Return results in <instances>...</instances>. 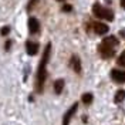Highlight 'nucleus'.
I'll list each match as a JSON object with an SVG mask.
<instances>
[{"label": "nucleus", "instance_id": "f257e3e1", "mask_svg": "<svg viewBox=\"0 0 125 125\" xmlns=\"http://www.w3.org/2000/svg\"><path fill=\"white\" fill-rule=\"evenodd\" d=\"M50 44L46 47V51H44V55H43V60L40 62V68L39 73H37V91H41L43 88V84H44V80H46V65L48 62V55H50Z\"/></svg>", "mask_w": 125, "mask_h": 125}, {"label": "nucleus", "instance_id": "f03ea898", "mask_svg": "<svg viewBox=\"0 0 125 125\" xmlns=\"http://www.w3.org/2000/svg\"><path fill=\"white\" fill-rule=\"evenodd\" d=\"M93 13L97 16V17H100V19H105V20H112V19H114L112 11H111L109 9L102 7L101 4H98V3L93 6Z\"/></svg>", "mask_w": 125, "mask_h": 125}, {"label": "nucleus", "instance_id": "7ed1b4c3", "mask_svg": "<svg viewBox=\"0 0 125 125\" xmlns=\"http://www.w3.org/2000/svg\"><path fill=\"white\" fill-rule=\"evenodd\" d=\"M78 108V105H77V102L75 104H73V107H71L67 112H65V115H64V118H62V125H68L70 124V121H71V118H73V115L75 114V111H77Z\"/></svg>", "mask_w": 125, "mask_h": 125}, {"label": "nucleus", "instance_id": "20e7f679", "mask_svg": "<svg viewBox=\"0 0 125 125\" xmlns=\"http://www.w3.org/2000/svg\"><path fill=\"white\" fill-rule=\"evenodd\" d=\"M111 77L115 83H125V71L124 70H112Z\"/></svg>", "mask_w": 125, "mask_h": 125}, {"label": "nucleus", "instance_id": "39448f33", "mask_svg": "<svg viewBox=\"0 0 125 125\" xmlns=\"http://www.w3.org/2000/svg\"><path fill=\"white\" fill-rule=\"evenodd\" d=\"M29 30H30V33H39L40 30V23L37 19H34V17H31L30 20H29Z\"/></svg>", "mask_w": 125, "mask_h": 125}, {"label": "nucleus", "instance_id": "423d86ee", "mask_svg": "<svg viewBox=\"0 0 125 125\" xmlns=\"http://www.w3.org/2000/svg\"><path fill=\"white\" fill-rule=\"evenodd\" d=\"M26 50H27V54H30V55L37 54V51H39V44H37V43H33V41H27Z\"/></svg>", "mask_w": 125, "mask_h": 125}, {"label": "nucleus", "instance_id": "0eeeda50", "mask_svg": "<svg viewBox=\"0 0 125 125\" xmlns=\"http://www.w3.org/2000/svg\"><path fill=\"white\" fill-rule=\"evenodd\" d=\"M94 31H95L97 34H100V36L107 34V33H108V26H107V24H102V23H95L94 24Z\"/></svg>", "mask_w": 125, "mask_h": 125}, {"label": "nucleus", "instance_id": "6e6552de", "mask_svg": "<svg viewBox=\"0 0 125 125\" xmlns=\"http://www.w3.org/2000/svg\"><path fill=\"white\" fill-rule=\"evenodd\" d=\"M71 67L74 68L75 73H81V61H80V58L75 57V55L71 58Z\"/></svg>", "mask_w": 125, "mask_h": 125}, {"label": "nucleus", "instance_id": "1a4fd4ad", "mask_svg": "<svg viewBox=\"0 0 125 125\" xmlns=\"http://www.w3.org/2000/svg\"><path fill=\"white\" fill-rule=\"evenodd\" d=\"M62 88H64V80H57L54 81V93L55 94H60L62 91Z\"/></svg>", "mask_w": 125, "mask_h": 125}, {"label": "nucleus", "instance_id": "9d476101", "mask_svg": "<svg viewBox=\"0 0 125 125\" xmlns=\"http://www.w3.org/2000/svg\"><path fill=\"white\" fill-rule=\"evenodd\" d=\"M81 100H83L84 104H91V102H93V94L91 93H85L83 97H81Z\"/></svg>", "mask_w": 125, "mask_h": 125}, {"label": "nucleus", "instance_id": "9b49d317", "mask_svg": "<svg viewBox=\"0 0 125 125\" xmlns=\"http://www.w3.org/2000/svg\"><path fill=\"white\" fill-rule=\"evenodd\" d=\"M124 98H125V91H124V90L117 91V95H115V102H121Z\"/></svg>", "mask_w": 125, "mask_h": 125}, {"label": "nucleus", "instance_id": "f8f14e48", "mask_svg": "<svg viewBox=\"0 0 125 125\" xmlns=\"http://www.w3.org/2000/svg\"><path fill=\"white\" fill-rule=\"evenodd\" d=\"M118 64H119V65H122V67H125V51H122V53H121V55H119V57H118Z\"/></svg>", "mask_w": 125, "mask_h": 125}, {"label": "nucleus", "instance_id": "ddd939ff", "mask_svg": "<svg viewBox=\"0 0 125 125\" xmlns=\"http://www.w3.org/2000/svg\"><path fill=\"white\" fill-rule=\"evenodd\" d=\"M9 31H10V29H9V27H3V29L0 30V33H1V36H7Z\"/></svg>", "mask_w": 125, "mask_h": 125}, {"label": "nucleus", "instance_id": "4468645a", "mask_svg": "<svg viewBox=\"0 0 125 125\" xmlns=\"http://www.w3.org/2000/svg\"><path fill=\"white\" fill-rule=\"evenodd\" d=\"M62 10H64V11H70V10H71V6H70V4H65V6L62 7Z\"/></svg>", "mask_w": 125, "mask_h": 125}, {"label": "nucleus", "instance_id": "2eb2a0df", "mask_svg": "<svg viewBox=\"0 0 125 125\" xmlns=\"http://www.w3.org/2000/svg\"><path fill=\"white\" fill-rule=\"evenodd\" d=\"M121 6H122V7L125 9V0H122V1H121Z\"/></svg>", "mask_w": 125, "mask_h": 125}, {"label": "nucleus", "instance_id": "dca6fc26", "mask_svg": "<svg viewBox=\"0 0 125 125\" xmlns=\"http://www.w3.org/2000/svg\"><path fill=\"white\" fill-rule=\"evenodd\" d=\"M57 1H64V0H57Z\"/></svg>", "mask_w": 125, "mask_h": 125}]
</instances>
